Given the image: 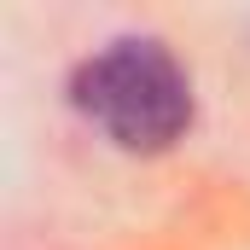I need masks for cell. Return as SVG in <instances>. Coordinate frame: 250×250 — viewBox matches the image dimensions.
<instances>
[{
    "mask_svg": "<svg viewBox=\"0 0 250 250\" xmlns=\"http://www.w3.org/2000/svg\"><path fill=\"white\" fill-rule=\"evenodd\" d=\"M64 99L99 140L134 157L181 146L198 123V87L163 35H111L70 70Z\"/></svg>",
    "mask_w": 250,
    "mask_h": 250,
    "instance_id": "1",
    "label": "cell"
}]
</instances>
